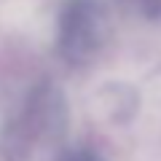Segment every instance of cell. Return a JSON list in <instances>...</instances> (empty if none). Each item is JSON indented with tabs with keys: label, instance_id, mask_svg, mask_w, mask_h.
I'll use <instances>...</instances> for the list:
<instances>
[{
	"label": "cell",
	"instance_id": "6da1fadb",
	"mask_svg": "<svg viewBox=\"0 0 161 161\" xmlns=\"http://www.w3.org/2000/svg\"><path fill=\"white\" fill-rule=\"evenodd\" d=\"M70 110L67 99L54 83L43 80L27 94L19 115L8 124L6 148L14 161L59 158L64 153Z\"/></svg>",
	"mask_w": 161,
	"mask_h": 161
},
{
	"label": "cell",
	"instance_id": "7a4b0ae2",
	"mask_svg": "<svg viewBox=\"0 0 161 161\" xmlns=\"http://www.w3.org/2000/svg\"><path fill=\"white\" fill-rule=\"evenodd\" d=\"M110 24L97 0H70L57 22V51L67 64L83 67L102 54Z\"/></svg>",
	"mask_w": 161,
	"mask_h": 161
},
{
	"label": "cell",
	"instance_id": "3957f363",
	"mask_svg": "<svg viewBox=\"0 0 161 161\" xmlns=\"http://www.w3.org/2000/svg\"><path fill=\"white\" fill-rule=\"evenodd\" d=\"M57 161H105V158L92 148H64V153Z\"/></svg>",
	"mask_w": 161,
	"mask_h": 161
},
{
	"label": "cell",
	"instance_id": "277c9868",
	"mask_svg": "<svg viewBox=\"0 0 161 161\" xmlns=\"http://www.w3.org/2000/svg\"><path fill=\"white\" fill-rule=\"evenodd\" d=\"M134 11H140L148 19H161V0H129Z\"/></svg>",
	"mask_w": 161,
	"mask_h": 161
}]
</instances>
